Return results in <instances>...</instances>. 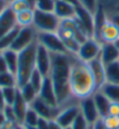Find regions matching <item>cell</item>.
I'll list each match as a JSON object with an SVG mask.
<instances>
[{
  "label": "cell",
  "mask_w": 119,
  "mask_h": 129,
  "mask_svg": "<svg viewBox=\"0 0 119 129\" xmlns=\"http://www.w3.org/2000/svg\"><path fill=\"white\" fill-rule=\"evenodd\" d=\"M73 55L74 54H51V70L49 77L53 84L59 108L76 101V99L72 96L69 88V72Z\"/></svg>",
  "instance_id": "6da1fadb"
},
{
  "label": "cell",
  "mask_w": 119,
  "mask_h": 129,
  "mask_svg": "<svg viewBox=\"0 0 119 129\" xmlns=\"http://www.w3.org/2000/svg\"><path fill=\"white\" fill-rule=\"evenodd\" d=\"M69 88L72 96L76 100L91 96L97 91L95 79L92 77L88 63L81 60L76 55H73L72 57Z\"/></svg>",
  "instance_id": "7a4b0ae2"
},
{
  "label": "cell",
  "mask_w": 119,
  "mask_h": 129,
  "mask_svg": "<svg viewBox=\"0 0 119 129\" xmlns=\"http://www.w3.org/2000/svg\"><path fill=\"white\" fill-rule=\"evenodd\" d=\"M56 33L59 35L60 40L63 41L67 51L69 54L74 55H76L81 43H83L88 39L87 34L81 28L80 24L77 23L75 18L60 20L59 27H58Z\"/></svg>",
  "instance_id": "3957f363"
},
{
  "label": "cell",
  "mask_w": 119,
  "mask_h": 129,
  "mask_svg": "<svg viewBox=\"0 0 119 129\" xmlns=\"http://www.w3.org/2000/svg\"><path fill=\"white\" fill-rule=\"evenodd\" d=\"M36 47H37V41L23 50L19 51L18 69L15 73L18 87L27 84L31 73L36 69Z\"/></svg>",
  "instance_id": "277c9868"
},
{
  "label": "cell",
  "mask_w": 119,
  "mask_h": 129,
  "mask_svg": "<svg viewBox=\"0 0 119 129\" xmlns=\"http://www.w3.org/2000/svg\"><path fill=\"white\" fill-rule=\"evenodd\" d=\"M59 23L60 20L53 12H43L37 9L34 11L33 27L37 33H56Z\"/></svg>",
  "instance_id": "5b68a950"
},
{
  "label": "cell",
  "mask_w": 119,
  "mask_h": 129,
  "mask_svg": "<svg viewBox=\"0 0 119 129\" xmlns=\"http://www.w3.org/2000/svg\"><path fill=\"white\" fill-rule=\"evenodd\" d=\"M36 41L51 54H69L57 33H37Z\"/></svg>",
  "instance_id": "8992f818"
},
{
  "label": "cell",
  "mask_w": 119,
  "mask_h": 129,
  "mask_svg": "<svg viewBox=\"0 0 119 129\" xmlns=\"http://www.w3.org/2000/svg\"><path fill=\"white\" fill-rule=\"evenodd\" d=\"M102 49V43L94 37H88L83 43L80 44V48L76 52V56L86 63L99 57Z\"/></svg>",
  "instance_id": "52a82bcc"
},
{
  "label": "cell",
  "mask_w": 119,
  "mask_h": 129,
  "mask_svg": "<svg viewBox=\"0 0 119 129\" xmlns=\"http://www.w3.org/2000/svg\"><path fill=\"white\" fill-rule=\"evenodd\" d=\"M37 40V31L36 29L33 27V26H29V27H20V30H19L18 35L15 37L13 44L11 45L12 50L19 51L23 50L27 47H29L30 44H33L34 42H36Z\"/></svg>",
  "instance_id": "ba28073f"
},
{
  "label": "cell",
  "mask_w": 119,
  "mask_h": 129,
  "mask_svg": "<svg viewBox=\"0 0 119 129\" xmlns=\"http://www.w3.org/2000/svg\"><path fill=\"white\" fill-rule=\"evenodd\" d=\"M75 20L81 26V28L84 30L88 37L95 36V18L94 13H91L89 9H87L82 5L76 6V13H75Z\"/></svg>",
  "instance_id": "9c48e42d"
},
{
  "label": "cell",
  "mask_w": 119,
  "mask_h": 129,
  "mask_svg": "<svg viewBox=\"0 0 119 129\" xmlns=\"http://www.w3.org/2000/svg\"><path fill=\"white\" fill-rule=\"evenodd\" d=\"M79 114H80V107H79V100H76L64 107H60L54 120L63 128H68L72 126V123L74 122Z\"/></svg>",
  "instance_id": "30bf717a"
},
{
  "label": "cell",
  "mask_w": 119,
  "mask_h": 129,
  "mask_svg": "<svg viewBox=\"0 0 119 129\" xmlns=\"http://www.w3.org/2000/svg\"><path fill=\"white\" fill-rule=\"evenodd\" d=\"M95 39L101 43H113L119 39V27L111 19L107 18L98 29Z\"/></svg>",
  "instance_id": "8fae6325"
},
{
  "label": "cell",
  "mask_w": 119,
  "mask_h": 129,
  "mask_svg": "<svg viewBox=\"0 0 119 129\" xmlns=\"http://www.w3.org/2000/svg\"><path fill=\"white\" fill-rule=\"evenodd\" d=\"M36 69L44 77H49L51 70V52L37 42L36 47Z\"/></svg>",
  "instance_id": "7c38bea8"
},
{
  "label": "cell",
  "mask_w": 119,
  "mask_h": 129,
  "mask_svg": "<svg viewBox=\"0 0 119 129\" xmlns=\"http://www.w3.org/2000/svg\"><path fill=\"white\" fill-rule=\"evenodd\" d=\"M79 107H80V113L83 115L84 119L88 121L90 126L92 123H95L98 119H101V116H99L97 112V108H96L95 102H94L92 95L79 100Z\"/></svg>",
  "instance_id": "4fadbf2b"
},
{
  "label": "cell",
  "mask_w": 119,
  "mask_h": 129,
  "mask_svg": "<svg viewBox=\"0 0 119 129\" xmlns=\"http://www.w3.org/2000/svg\"><path fill=\"white\" fill-rule=\"evenodd\" d=\"M29 106L38 114L39 117L45 119V120H49V121L54 120L57 114H58V112H59V107H52V106L48 105L46 102H44L38 96Z\"/></svg>",
  "instance_id": "5bb4252c"
},
{
  "label": "cell",
  "mask_w": 119,
  "mask_h": 129,
  "mask_svg": "<svg viewBox=\"0 0 119 129\" xmlns=\"http://www.w3.org/2000/svg\"><path fill=\"white\" fill-rule=\"evenodd\" d=\"M38 98H41L43 101L46 102L48 105L52 106V107H58L56 91H54L53 84H52V80H51L50 77H45L42 87L39 88Z\"/></svg>",
  "instance_id": "9a60e30c"
},
{
  "label": "cell",
  "mask_w": 119,
  "mask_h": 129,
  "mask_svg": "<svg viewBox=\"0 0 119 129\" xmlns=\"http://www.w3.org/2000/svg\"><path fill=\"white\" fill-rule=\"evenodd\" d=\"M76 6L74 4H71L68 1L64 0H56L54 4L53 13L59 20H67V19H73L76 13Z\"/></svg>",
  "instance_id": "2e32d148"
},
{
  "label": "cell",
  "mask_w": 119,
  "mask_h": 129,
  "mask_svg": "<svg viewBox=\"0 0 119 129\" xmlns=\"http://www.w3.org/2000/svg\"><path fill=\"white\" fill-rule=\"evenodd\" d=\"M89 69L92 73V77L95 79L96 87L97 91L101 88L103 85L106 83V77H105V65L103 64V62L101 60V58L97 57L95 59L88 62Z\"/></svg>",
  "instance_id": "e0dca14e"
},
{
  "label": "cell",
  "mask_w": 119,
  "mask_h": 129,
  "mask_svg": "<svg viewBox=\"0 0 119 129\" xmlns=\"http://www.w3.org/2000/svg\"><path fill=\"white\" fill-rule=\"evenodd\" d=\"M16 14L12 9L7 7L1 14H0V39L5 36L8 31L16 27Z\"/></svg>",
  "instance_id": "ac0fdd59"
},
{
  "label": "cell",
  "mask_w": 119,
  "mask_h": 129,
  "mask_svg": "<svg viewBox=\"0 0 119 129\" xmlns=\"http://www.w3.org/2000/svg\"><path fill=\"white\" fill-rule=\"evenodd\" d=\"M99 58L104 65L111 64L113 62L119 60V51L117 50L113 43H102Z\"/></svg>",
  "instance_id": "d6986e66"
},
{
  "label": "cell",
  "mask_w": 119,
  "mask_h": 129,
  "mask_svg": "<svg viewBox=\"0 0 119 129\" xmlns=\"http://www.w3.org/2000/svg\"><path fill=\"white\" fill-rule=\"evenodd\" d=\"M92 98H94V102L97 108V112L101 117H105L109 114V109H110V105L111 101L107 99L104 94L99 92V91H96L95 93L92 94Z\"/></svg>",
  "instance_id": "ffe728a7"
},
{
  "label": "cell",
  "mask_w": 119,
  "mask_h": 129,
  "mask_svg": "<svg viewBox=\"0 0 119 129\" xmlns=\"http://www.w3.org/2000/svg\"><path fill=\"white\" fill-rule=\"evenodd\" d=\"M28 107H29V105H28L27 102H26V100L22 98L21 93H20V90H19V93H18V95H16L15 101L13 102L12 108H13V111H14L15 115H16L18 122L20 123V124H22V122H23L24 115H26V112H27Z\"/></svg>",
  "instance_id": "44dd1931"
},
{
  "label": "cell",
  "mask_w": 119,
  "mask_h": 129,
  "mask_svg": "<svg viewBox=\"0 0 119 129\" xmlns=\"http://www.w3.org/2000/svg\"><path fill=\"white\" fill-rule=\"evenodd\" d=\"M4 59L6 62V65L8 68V71L13 75L16 73L18 69V59H19V52L12 50V49H6V50L1 51Z\"/></svg>",
  "instance_id": "7402d4cb"
},
{
  "label": "cell",
  "mask_w": 119,
  "mask_h": 129,
  "mask_svg": "<svg viewBox=\"0 0 119 129\" xmlns=\"http://www.w3.org/2000/svg\"><path fill=\"white\" fill-rule=\"evenodd\" d=\"M98 91L104 94L111 102H117V104H119V84L105 83Z\"/></svg>",
  "instance_id": "603a6c76"
},
{
  "label": "cell",
  "mask_w": 119,
  "mask_h": 129,
  "mask_svg": "<svg viewBox=\"0 0 119 129\" xmlns=\"http://www.w3.org/2000/svg\"><path fill=\"white\" fill-rule=\"evenodd\" d=\"M105 77L106 83L119 84V60L105 65Z\"/></svg>",
  "instance_id": "cb8c5ba5"
},
{
  "label": "cell",
  "mask_w": 119,
  "mask_h": 129,
  "mask_svg": "<svg viewBox=\"0 0 119 129\" xmlns=\"http://www.w3.org/2000/svg\"><path fill=\"white\" fill-rule=\"evenodd\" d=\"M34 11L35 9H26L20 13H16V23L19 27H29L34 22Z\"/></svg>",
  "instance_id": "d4e9b609"
},
{
  "label": "cell",
  "mask_w": 119,
  "mask_h": 129,
  "mask_svg": "<svg viewBox=\"0 0 119 129\" xmlns=\"http://www.w3.org/2000/svg\"><path fill=\"white\" fill-rule=\"evenodd\" d=\"M19 90H20V93H21L22 98L26 100V102H27L28 105H30V104L38 96V92H37L29 83L22 85L21 87H19Z\"/></svg>",
  "instance_id": "484cf974"
},
{
  "label": "cell",
  "mask_w": 119,
  "mask_h": 129,
  "mask_svg": "<svg viewBox=\"0 0 119 129\" xmlns=\"http://www.w3.org/2000/svg\"><path fill=\"white\" fill-rule=\"evenodd\" d=\"M19 30H20V27L16 26V27H14L11 31H8L6 35L0 39V51H4V50H6V49L11 48V45L13 44L15 37L18 35Z\"/></svg>",
  "instance_id": "4316f807"
},
{
  "label": "cell",
  "mask_w": 119,
  "mask_h": 129,
  "mask_svg": "<svg viewBox=\"0 0 119 129\" xmlns=\"http://www.w3.org/2000/svg\"><path fill=\"white\" fill-rule=\"evenodd\" d=\"M11 86H18L15 75L11 73L9 71L0 73V87L5 88V87H11Z\"/></svg>",
  "instance_id": "83f0119b"
},
{
  "label": "cell",
  "mask_w": 119,
  "mask_h": 129,
  "mask_svg": "<svg viewBox=\"0 0 119 129\" xmlns=\"http://www.w3.org/2000/svg\"><path fill=\"white\" fill-rule=\"evenodd\" d=\"M3 93H4L5 101H6V105L12 106L13 102L16 99V95H18V93H19V87L18 86L5 87V88H3Z\"/></svg>",
  "instance_id": "f1b7e54d"
},
{
  "label": "cell",
  "mask_w": 119,
  "mask_h": 129,
  "mask_svg": "<svg viewBox=\"0 0 119 129\" xmlns=\"http://www.w3.org/2000/svg\"><path fill=\"white\" fill-rule=\"evenodd\" d=\"M44 79H45L44 76H43L37 69H35L34 72L31 73V76H30L28 83H29L37 92H39V88L42 87V84H43V81H44Z\"/></svg>",
  "instance_id": "f546056e"
},
{
  "label": "cell",
  "mask_w": 119,
  "mask_h": 129,
  "mask_svg": "<svg viewBox=\"0 0 119 129\" xmlns=\"http://www.w3.org/2000/svg\"><path fill=\"white\" fill-rule=\"evenodd\" d=\"M38 120H39L38 114H37L33 108L29 106L28 109H27V112H26V115H24V119H23L22 124H23V126H36L37 122H38Z\"/></svg>",
  "instance_id": "4dcf8cb0"
},
{
  "label": "cell",
  "mask_w": 119,
  "mask_h": 129,
  "mask_svg": "<svg viewBox=\"0 0 119 129\" xmlns=\"http://www.w3.org/2000/svg\"><path fill=\"white\" fill-rule=\"evenodd\" d=\"M56 0H36L35 9L43 12H53Z\"/></svg>",
  "instance_id": "1f68e13d"
},
{
  "label": "cell",
  "mask_w": 119,
  "mask_h": 129,
  "mask_svg": "<svg viewBox=\"0 0 119 129\" xmlns=\"http://www.w3.org/2000/svg\"><path fill=\"white\" fill-rule=\"evenodd\" d=\"M8 7L12 9L15 14L22 12V11H26V9L31 8L24 0H11V1H8Z\"/></svg>",
  "instance_id": "d6a6232c"
},
{
  "label": "cell",
  "mask_w": 119,
  "mask_h": 129,
  "mask_svg": "<svg viewBox=\"0 0 119 129\" xmlns=\"http://www.w3.org/2000/svg\"><path fill=\"white\" fill-rule=\"evenodd\" d=\"M71 129H90V124L84 119L83 115L80 113V114L77 115L76 119L74 120V122L72 123Z\"/></svg>",
  "instance_id": "836d02e7"
},
{
  "label": "cell",
  "mask_w": 119,
  "mask_h": 129,
  "mask_svg": "<svg viewBox=\"0 0 119 129\" xmlns=\"http://www.w3.org/2000/svg\"><path fill=\"white\" fill-rule=\"evenodd\" d=\"M3 113H4V115H5V119H6L7 122L18 123V124H20V123L18 122V119H16V115H15L14 111H13L12 106L6 105V107L3 109Z\"/></svg>",
  "instance_id": "e575fe53"
},
{
  "label": "cell",
  "mask_w": 119,
  "mask_h": 129,
  "mask_svg": "<svg viewBox=\"0 0 119 129\" xmlns=\"http://www.w3.org/2000/svg\"><path fill=\"white\" fill-rule=\"evenodd\" d=\"M80 5L86 7L87 9H89L91 13H95L98 6V0H79Z\"/></svg>",
  "instance_id": "d590c367"
},
{
  "label": "cell",
  "mask_w": 119,
  "mask_h": 129,
  "mask_svg": "<svg viewBox=\"0 0 119 129\" xmlns=\"http://www.w3.org/2000/svg\"><path fill=\"white\" fill-rule=\"evenodd\" d=\"M107 115L119 116V104H117V102H111L110 109H109V114Z\"/></svg>",
  "instance_id": "8d00e7d4"
},
{
  "label": "cell",
  "mask_w": 119,
  "mask_h": 129,
  "mask_svg": "<svg viewBox=\"0 0 119 129\" xmlns=\"http://www.w3.org/2000/svg\"><path fill=\"white\" fill-rule=\"evenodd\" d=\"M90 129H107V127L104 124V122H103V120H102V117H101L95 123H92L91 126H90Z\"/></svg>",
  "instance_id": "74e56055"
},
{
  "label": "cell",
  "mask_w": 119,
  "mask_h": 129,
  "mask_svg": "<svg viewBox=\"0 0 119 129\" xmlns=\"http://www.w3.org/2000/svg\"><path fill=\"white\" fill-rule=\"evenodd\" d=\"M36 127L38 129H49V120H45V119H42L39 117L38 122L36 124Z\"/></svg>",
  "instance_id": "f35d334b"
},
{
  "label": "cell",
  "mask_w": 119,
  "mask_h": 129,
  "mask_svg": "<svg viewBox=\"0 0 119 129\" xmlns=\"http://www.w3.org/2000/svg\"><path fill=\"white\" fill-rule=\"evenodd\" d=\"M0 129H21V124H18V123H11V122H5L3 127Z\"/></svg>",
  "instance_id": "ab89813d"
},
{
  "label": "cell",
  "mask_w": 119,
  "mask_h": 129,
  "mask_svg": "<svg viewBox=\"0 0 119 129\" xmlns=\"http://www.w3.org/2000/svg\"><path fill=\"white\" fill-rule=\"evenodd\" d=\"M8 71V68L6 65V62L4 59L3 55H0V73H3V72H7Z\"/></svg>",
  "instance_id": "60d3db41"
},
{
  "label": "cell",
  "mask_w": 119,
  "mask_h": 129,
  "mask_svg": "<svg viewBox=\"0 0 119 129\" xmlns=\"http://www.w3.org/2000/svg\"><path fill=\"white\" fill-rule=\"evenodd\" d=\"M49 129H64V128L56 120H51L49 121Z\"/></svg>",
  "instance_id": "b9f144b4"
},
{
  "label": "cell",
  "mask_w": 119,
  "mask_h": 129,
  "mask_svg": "<svg viewBox=\"0 0 119 129\" xmlns=\"http://www.w3.org/2000/svg\"><path fill=\"white\" fill-rule=\"evenodd\" d=\"M5 107H6V101H5V98H4L3 88L0 87V111H3Z\"/></svg>",
  "instance_id": "7bdbcfd3"
},
{
  "label": "cell",
  "mask_w": 119,
  "mask_h": 129,
  "mask_svg": "<svg viewBox=\"0 0 119 129\" xmlns=\"http://www.w3.org/2000/svg\"><path fill=\"white\" fill-rule=\"evenodd\" d=\"M8 7V0H0V14Z\"/></svg>",
  "instance_id": "ee69618b"
},
{
  "label": "cell",
  "mask_w": 119,
  "mask_h": 129,
  "mask_svg": "<svg viewBox=\"0 0 119 129\" xmlns=\"http://www.w3.org/2000/svg\"><path fill=\"white\" fill-rule=\"evenodd\" d=\"M5 122H6V119H5V115H4L3 111H0V128L5 124Z\"/></svg>",
  "instance_id": "f6af8a7d"
},
{
  "label": "cell",
  "mask_w": 119,
  "mask_h": 129,
  "mask_svg": "<svg viewBox=\"0 0 119 129\" xmlns=\"http://www.w3.org/2000/svg\"><path fill=\"white\" fill-rule=\"evenodd\" d=\"M109 19H111L113 22H116V24L119 27V14H116V15H112V16H110Z\"/></svg>",
  "instance_id": "bcb514c9"
},
{
  "label": "cell",
  "mask_w": 119,
  "mask_h": 129,
  "mask_svg": "<svg viewBox=\"0 0 119 129\" xmlns=\"http://www.w3.org/2000/svg\"><path fill=\"white\" fill-rule=\"evenodd\" d=\"M24 1H26V3L28 4V5H29L30 7H31V8L33 9H35V5H36V0H24Z\"/></svg>",
  "instance_id": "7dc6e473"
},
{
  "label": "cell",
  "mask_w": 119,
  "mask_h": 129,
  "mask_svg": "<svg viewBox=\"0 0 119 129\" xmlns=\"http://www.w3.org/2000/svg\"><path fill=\"white\" fill-rule=\"evenodd\" d=\"M64 1H68V3L74 4V5H80V1H79V0H64Z\"/></svg>",
  "instance_id": "c3c4849f"
},
{
  "label": "cell",
  "mask_w": 119,
  "mask_h": 129,
  "mask_svg": "<svg viewBox=\"0 0 119 129\" xmlns=\"http://www.w3.org/2000/svg\"><path fill=\"white\" fill-rule=\"evenodd\" d=\"M113 44H114V47L117 48V50L119 51V39H118V40H116V41L113 42Z\"/></svg>",
  "instance_id": "681fc988"
},
{
  "label": "cell",
  "mask_w": 119,
  "mask_h": 129,
  "mask_svg": "<svg viewBox=\"0 0 119 129\" xmlns=\"http://www.w3.org/2000/svg\"><path fill=\"white\" fill-rule=\"evenodd\" d=\"M64 129H71V127H68V128H64Z\"/></svg>",
  "instance_id": "f907efd6"
},
{
  "label": "cell",
  "mask_w": 119,
  "mask_h": 129,
  "mask_svg": "<svg viewBox=\"0 0 119 129\" xmlns=\"http://www.w3.org/2000/svg\"><path fill=\"white\" fill-rule=\"evenodd\" d=\"M8 1H11V0H8Z\"/></svg>",
  "instance_id": "816d5d0a"
}]
</instances>
